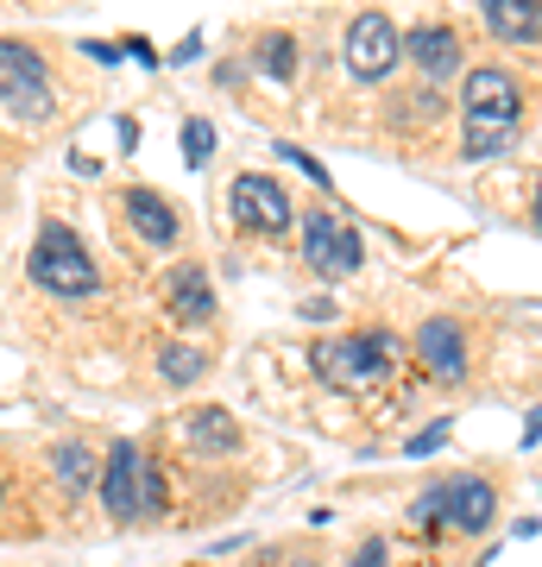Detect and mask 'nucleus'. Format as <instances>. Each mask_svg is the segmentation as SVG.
Returning a JSON list of instances; mask_svg holds the SVG:
<instances>
[{"mask_svg": "<svg viewBox=\"0 0 542 567\" xmlns=\"http://www.w3.org/2000/svg\"><path fill=\"white\" fill-rule=\"evenodd\" d=\"M398 341L391 334H347V341H321L316 347V372L341 391H372L391 379Z\"/></svg>", "mask_w": 542, "mask_h": 567, "instance_id": "f257e3e1", "label": "nucleus"}, {"mask_svg": "<svg viewBox=\"0 0 542 567\" xmlns=\"http://www.w3.org/2000/svg\"><path fill=\"white\" fill-rule=\"evenodd\" d=\"M171 316H177L183 328H196L215 316V290H208V278H202L196 265H183L177 278H171Z\"/></svg>", "mask_w": 542, "mask_h": 567, "instance_id": "4468645a", "label": "nucleus"}, {"mask_svg": "<svg viewBox=\"0 0 542 567\" xmlns=\"http://www.w3.org/2000/svg\"><path fill=\"white\" fill-rule=\"evenodd\" d=\"M183 447L196 454V461H227V454H241V423L227 416V410L202 404L183 416Z\"/></svg>", "mask_w": 542, "mask_h": 567, "instance_id": "6e6552de", "label": "nucleus"}, {"mask_svg": "<svg viewBox=\"0 0 542 567\" xmlns=\"http://www.w3.org/2000/svg\"><path fill=\"white\" fill-rule=\"evenodd\" d=\"M164 505H171V486H164L158 461H145V480H140V517H164Z\"/></svg>", "mask_w": 542, "mask_h": 567, "instance_id": "aec40b11", "label": "nucleus"}, {"mask_svg": "<svg viewBox=\"0 0 542 567\" xmlns=\"http://www.w3.org/2000/svg\"><path fill=\"white\" fill-rule=\"evenodd\" d=\"M480 13L504 44H542V0H480Z\"/></svg>", "mask_w": 542, "mask_h": 567, "instance_id": "f8f14e48", "label": "nucleus"}, {"mask_svg": "<svg viewBox=\"0 0 542 567\" xmlns=\"http://www.w3.org/2000/svg\"><path fill=\"white\" fill-rule=\"evenodd\" d=\"M303 259H309V271H321V278H347V271H360L366 246L354 227H335V215H309L303 221Z\"/></svg>", "mask_w": 542, "mask_h": 567, "instance_id": "423d86ee", "label": "nucleus"}, {"mask_svg": "<svg viewBox=\"0 0 542 567\" xmlns=\"http://www.w3.org/2000/svg\"><path fill=\"white\" fill-rule=\"evenodd\" d=\"M183 158L196 164V171L215 158V126L208 121H183Z\"/></svg>", "mask_w": 542, "mask_h": 567, "instance_id": "412c9836", "label": "nucleus"}, {"mask_svg": "<svg viewBox=\"0 0 542 567\" xmlns=\"http://www.w3.org/2000/svg\"><path fill=\"white\" fill-rule=\"evenodd\" d=\"M126 215H133V234H140L145 246H177V215H171L164 196L133 189V196H126Z\"/></svg>", "mask_w": 542, "mask_h": 567, "instance_id": "ddd939ff", "label": "nucleus"}, {"mask_svg": "<svg viewBox=\"0 0 542 567\" xmlns=\"http://www.w3.org/2000/svg\"><path fill=\"white\" fill-rule=\"evenodd\" d=\"M202 58V32H190V39L177 44V63H196Z\"/></svg>", "mask_w": 542, "mask_h": 567, "instance_id": "393cba45", "label": "nucleus"}, {"mask_svg": "<svg viewBox=\"0 0 542 567\" xmlns=\"http://www.w3.org/2000/svg\"><path fill=\"white\" fill-rule=\"evenodd\" d=\"M272 152H278V158H290V164H297V171H303V177H316L321 189H328V171H321V164L309 158V152H303V145H284V140H278V145H272Z\"/></svg>", "mask_w": 542, "mask_h": 567, "instance_id": "4be33fe9", "label": "nucleus"}, {"mask_svg": "<svg viewBox=\"0 0 542 567\" xmlns=\"http://www.w3.org/2000/svg\"><path fill=\"white\" fill-rule=\"evenodd\" d=\"M417 353H422V365H429L436 379H461V372H467V334H461V322L429 316V322L417 328Z\"/></svg>", "mask_w": 542, "mask_h": 567, "instance_id": "9b49d317", "label": "nucleus"}, {"mask_svg": "<svg viewBox=\"0 0 542 567\" xmlns=\"http://www.w3.org/2000/svg\"><path fill=\"white\" fill-rule=\"evenodd\" d=\"M227 208H234V221L253 227V234H284V227L297 221V208H290V196H284V183L259 177V171L234 177V189H227Z\"/></svg>", "mask_w": 542, "mask_h": 567, "instance_id": "39448f33", "label": "nucleus"}, {"mask_svg": "<svg viewBox=\"0 0 542 567\" xmlns=\"http://www.w3.org/2000/svg\"><path fill=\"white\" fill-rule=\"evenodd\" d=\"M259 70L272 82H290V70H297V39L290 32H272V39H259Z\"/></svg>", "mask_w": 542, "mask_h": 567, "instance_id": "6ab92c4d", "label": "nucleus"}, {"mask_svg": "<svg viewBox=\"0 0 542 567\" xmlns=\"http://www.w3.org/2000/svg\"><path fill=\"white\" fill-rule=\"evenodd\" d=\"M0 102L13 107L20 121H44L51 114V70L32 44L0 39Z\"/></svg>", "mask_w": 542, "mask_h": 567, "instance_id": "7ed1b4c3", "label": "nucleus"}, {"mask_svg": "<svg viewBox=\"0 0 542 567\" xmlns=\"http://www.w3.org/2000/svg\"><path fill=\"white\" fill-rule=\"evenodd\" d=\"M442 517L454 529H467V536H480V529L499 517V492L485 486V480H473V473H467V480H448L442 486Z\"/></svg>", "mask_w": 542, "mask_h": 567, "instance_id": "9d476101", "label": "nucleus"}, {"mask_svg": "<svg viewBox=\"0 0 542 567\" xmlns=\"http://www.w3.org/2000/svg\"><path fill=\"white\" fill-rule=\"evenodd\" d=\"M140 480H145V454L133 442L108 447V466H101V505L114 524H133L140 517Z\"/></svg>", "mask_w": 542, "mask_h": 567, "instance_id": "0eeeda50", "label": "nucleus"}, {"mask_svg": "<svg viewBox=\"0 0 542 567\" xmlns=\"http://www.w3.org/2000/svg\"><path fill=\"white\" fill-rule=\"evenodd\" d=\"M32 284L39 290H51V297H63V303H76V297H95V259L82 252V240L70 234V227H44L39 234V252H32Z\"/></svg>", "mask_w": 542, "mask_h": 567, "instance_id": "f03ea898", "label": "nucleus"}, {"mask_svg": "<svg viewBox=\"0 0 542 567\" xmlns=\"http://www.w3.org/2000/svg\"><path fill=\"white\" fill-rule=\"evenodd\" d=\"M518 121H467V158H499Z\"/></svg>", "mask_w": 542, "mask_h": 567, "instance_id": "a211bd4d", "label": "nucleus"}, {"mask_svg": "<svg viewBox=\"0 0 542 567\" xmlns=\"http://www.w3.org/2000/svg\"><path fill=\"white\" fill-rule=\"evenodd\" d=\"M461 102H467V121H518V114H523L518 82L504 76V70H473Z\"/></svg>", "mask_w": 542, "mask_h": 567, "instance_id": "1a4fd4ad", "label": "nucleus"}, {"mask_svg": "<svg viewBox=\"0 0 542 567\" xmlns=\"http://www.w3.org/2000/svg\"><path fill=\"white\" fill-rule=\"evenodd\" d=\"M436 447H448V423H436V429H422L417 442L403 447V454H410V461H429V454H436Z\"/></svg>", "mask_w": 542, "mask_h": 567, "instance_id": "5701e85b", "label": "nucleus"}, {"mask_svg": "<svg viewBox=\"0 0 542 567\" xmlns=\"http://www.w3.org/2000/svg\"><path fill=\"white\" fill-rule=\"evenodd\" d=\"M536 435H542V410H530V423H523V442L536 447Z\"/></svg>", "mask_w": 542, "mask_h": 567, "instance_id": "a878e982", "label": "nucleus"}, {"mask_svg": "<svg viewBox=\"0 0 542 567\" xmlns=\"http://www.w3.org/2000/svg\"><path fill=\"white\" fill-rule=\"evenodd\" d=\"M398 58H403V32L385 13H360L347 25V70L360 82H385Z\"/></svg>", "mask_w": 542, "mask_h": 567, "instance_id": "20e7f679", "label": "nucleus"}, {"mask_svg": "<svg viewBox=\"0 0 542 567\" xmlns=\"http://www.w3.org/2000/svg\"><path fill=\"white\" fill-rule=\"evenodd\" d=\"M51 466H58V486L70 492V498H82L89 480H95V454H89L82 442H58L51 447Z\"/></svg>", "mask_w": 542, "mask_h": 567, "instance_id": "dca6fc26", "label": "nucleus"}, {"mask_svg": "<svg viewBox=\"0 0 542 567\" xmlns=\"http://www.w3.org/2000/svg\"><path fill=\"white\" fill-rule=\"evenodd\" d=\"M347 567H391V548H385V543H366V548H360V555H354Z\"/></svg>", "mask_w": 542, "mask_h": 567, "instance_id": "b1692460", "label": "nucleus"}, {"mask_svg": "<svg viewBox=\"0 0 542 567\" xmlns=\"http://www.w3.org/2000/svg\"><path fill=\"white\" fill-rule=\"evenodd\" d=\"M158 372H164V379H171V385H196L202 372H208V360H202L196 347L171 341V347H158Z\"/></svg>", "mask_w": 542, "mask_h": 567, "instance_id": "f3484780", "label": "nucleus"}, {"mask_svg": "<svg viewBox=\"0 0 542 567\" xmlns=\"http://www.w3.org/2000/svg\"><path fill=\"white\" fill-rule=\"evenodd\" d=\"M284 567H316V561H284Z\"/></svg>", "mask_w": 542, "mask_h": 567, "instance_id": "cd10ccee", "label": "nucleus"}, {"mask_svg": "<svg viewBox=\"0 0 542 567\" xmlns=\"http://www.w3.org/2000/svg\"><path fill=\"white\" fill-rule=\"evenodd\" d=\"M536 234H542V177H536Z\"/></svg>", "mask_w": 542, "mask_h": 567, "instance_id": "bb28decb", "label": "nucleus"}, {"mask_svg": "<svg viewBox=\"0 0 542 567\" xmlns=\"http://www.w3.org/2000/svg\"><path fill=\"white\" fill-rule=\"evenodd\" d=\"M403 51H410V58H417L436 82L461 63V44H454V32H448V25H422V32H410V39H403Z\"/></svg>", "mask_w": 542, "mask_h": 567, "instance_id": "2eb2a0df", "label": "nucleus"}]
</instances>
